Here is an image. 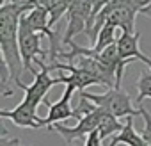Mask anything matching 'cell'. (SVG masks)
<instances>
[{
  "mask_svg": "<svg viewBox=\"0 0 151 146\" xmlns=\"http://www.w3.org/2000/svg\"><path fill=\"white\" fill-rule=\"evenodd\" d=\"M57 77H50L48 64L41 66L37 75L34 77L32 84H23L22 80L16 82V87L23 91V100L14 107V109H2L0 118L2 119H11L13 125L20 128H43L45 126V118L37 116V107L41 102H46V95L52 89V86H57Z\"/></svg>",
  "mask_w": 151,
  "mask_h": 146,
  "instance_id": "obj_1",
  "label": "cell"
},
{
  "mask_svg": "<svg viewBox=\"0 0 151 146\" xmlns=\"http://www.w3.org/2000/svg\"><path fill=\"white\" fill-rule=\"evenodd\" d=\"M34 7H36L34 0L7 2L4 6H0V50H2V62L7 66L11 73V80L14 84L22 80V73L25 69L22 53H20V43H18L20 20L27 11H32Z\"/></svg>",
  "mask_w": 151,
  "mask_h": 146,
  "instance_id": "obj_2",
  "label": "cell"
},
{
  "mask_svg": "<svg viewBox=\"0 0 151 146\" xmlns=\"http://www.w3.org/2000/svg\"><path fill=\"white\" fill-rule=\"evenodd\" d=\"M82 98L91 100L96 107L107 111L109 114H112L114 118H135L140 116V109H135L132 105V100L128 96L126 91H123V87H110L105 93L94 95L89 91H80Z\"/></svg>",
  "mask_w": 151,
  "mask_h": 146,
  "instance_id": "obj_3",
  "label": "cell"
},
{
  "mask_svg": "<svg viewBox=\"0 0 151 146\" xmlns=\"http://www.w3.org/2000/svg\"><path fill=\"white\" fill-rule=\"evenodd\" d=\"M18 43H20V53L25 66V71H29L32 77L37 75L34 68V62L41 68L48 62V50L41 48V34L29 29L25 23L20 22V32H18Z\"/></svg>",
  "mask_w": 151,
  "mask_h": 146,
  "instance_id": "obj_4",
  "label": "cell"
},
{
  "mask_svg": "<svg viewBox=\"0 0 151 146\" xmlns=\"http://www.w3.org/2000/svg\"><path fill=\"white\" fill-rule=\"evenodd\" d=\"M107 114H109L107 111L96 107V111H93L91 114L82 116L75 126H66V125L55 123V125H52L48 130L60 134V137H62V139L68 142V146H69L75 139H80V137H82V139H87V135H89L91 132L100 130V126H101V123H103V119H105Z\"/></svg>",
  "mask_w": 151,
  "mask_h": 146,
  "instance_id": "obj_5",
  "label": "cell"
},
{
  "mask_svg": "<svg viewBox=\"0 0 151 146\" xmlns=\"http://www.w3.org/2000/svg\"><path fill=\"white\" fill-rule=\"evenodd\" d=\"M93 14V2L91 0H71L69 11H68V27L62 36V45L69 46L75 43V36L87 32L89 22Z\"/></svg>",
  "mask_w": 151,
  "mask_h": 146,
  "instance_id": "obj_6",
  "label": "cell"
},
{
  "mask_svg": "<svg viewBox=\"0 0 151 146\" xmlns=\"http://www.w3.org/2000/svg\"><path fill=\"white\" fill-rule=\"evenodd\" d=\"M73 91H77V87H75L73 84H66V89L60 96V100H57L55 103L52 102H45L48 105V114L46 118L43 119L45 121V126L50 128L52 125L55 123H60V121H66L69 118H75V109L71 107V96H73Z\"/></svg>",
  "mask_w": 151,
  "mask_h": 146,
  "instance_id": "obj_7",
  "label": "cell"
},
{
  "mask_svg": "<svg viewBox=\"0 0 151 146\" xmlns=\"http://www.w3.org/2000/svg\"><path fill=\"white\" fill-rule=\"evenodd\" d=\"M139 41H140V32H139V30L133 32V34H130V32H123V30L119 32V38H117L116 45H117L119 59H121V62H123L124 66H128V64L133 62L135 59L144 61V59L147 57L146 53L140 52V48H139Z\"/></svg>",
  "mask_w": 151,
  "mask_h": 146,
  "instance_id": "obj_8",
  "label": "cell"
},
{
  "mask_svg": "<svg viewBox=\"0 0 151 146\" xmlns=\"http://www.w3.org/2000/svg\"><path fill=\"white\" fill-rule=\"evenodd\" d=\"M119 144H124V146H149L144 141V137L140 135V132L135 130L133 118H126V123H124L123 130L109 142V146H119Z\"/></svg>",
  "mask_w": 151,
  "mask_h": 146,
  "instance_id": "obj_9",
  "label": "cell"
},
{
  "mask_svg": "<svg viewBox=\"0 0 151 146\" xmlns=\"http://www.w3.org/2000/svg\"><path fill=\"white\" fill-rule=\"evenodd\" d=\"M34 4L39 7H45L50 14V27L59 23V20L68 14L71 0H34Z\"/></svg>",
  "mask_w": 151,
  "mask_h": 146,
  "instance_id": "obj_10",
  "label": "cell"
},
{
  "mask_svg": "<svg viewBox=\"0 0 151 146\" xmlns=\"http://www.w3.org/2000/svg\"><path fill=\"white\" fill-rule=\"evenodd\" d=\"M117 30H121V29H117V27H114L112 23H105L103 27H101V30L98 32V38H96V43L91 46L96 53H101L105 48H109V46H112L116 41H117Z\"/></svg>",
  "mask_w": 151,
  "mask_h": 146,
  "instance_id": "obj_11",
  "label": "cell"
},
{
  "mask_svg": "<svg viewBox=\"0 0 151 146\" xmlns=\"http://www.w3.org/2000/svg\"><path fill=\"white\" fill-rule=\"evenodd\" d=\"M137 96H135V105L140 107L142 100L151 98V71H142L137 80Z\"/></svg>",
  "mask_w": 151,
  "mask_h": 146,
  "instance_id": "obj_12",
  "label": "cell"
},
{
  "mask_svg": "<svg viewBox=\"0 0 151 146\" xmlns=\"http://www.w3.org/2000/svg\"><path fill=\"white\" fill-rule=\"evenodd\" d=\"M0 146H29V144H23L20 139L16 137H9L7 135V130L2 126V135H0Z\"/></svg>",
  "mask_w": 151,
  "mask_h": 146,
  "instance_id": "obj_13",
  "label": "cell"
},
{
  "mask_svg": "<svg viewBox=\"0 0 151 146\" xmlns=\"http://www.w3.org/2000/svg\"><path fill=\"white\" fill-rule=\"evenodd\" d=\"M101 135H100V132L98 130H94V132H91L89 135H87V139H86V144L84 146H101ZM69 146H73V144H69Z\"/></svg>",
  "mask_w": 151,
  "mask_h": 146,
  "instance_id": "obj_14",
  "label": "cell"
},
{
  "mask_svg": "<svg viewBox=\"0 0 151 146\" xmlns=\"http://www.w3.org/2000/svg\"><path fill=\"white\" fill-rule=\"evenodd\" d=\"M142 62H144V64H146V66L149 68V71H151V59H149V57H146V59H144Z\"/></svg>",
  "mask_w": 151,
  "mask_h": 146,
  "instance_id": "obj_15",
  "label": "cell"
}]
</instances>
